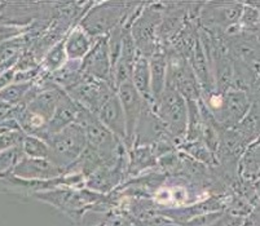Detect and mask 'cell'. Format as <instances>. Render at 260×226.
<instances>
[{
    "instance_id": "14",
    "label": "cell",
    "mask_w": 260,
    "mask_h": 226,
    "mask_svg": "<svg viewBox=\"0 0 260 226\" xmlns=\"http://www.w3.org/2000/svg\"><path fill=\"white\" fill-rule=\"evenodd\" d=\"M163 141L176 142L171 137L166 127L163 126L159 118L153 111L152 106L146 103L145 109L140 117V121H139L138 128L135 132L134 146H153L155 143L163 142Z\"/></svg>"
},
{
    "instance_id": "7",
    "label": "cell",
    "mask_w": 260,
    "mask_h": 226,
    "mask_svg": "<svg viewBox=\"0 0 260 226\" xmlns=\"http://www.w3.org/2000/svg\"><path fill=\"white\" fill-rule=\"evenodd\" d=\"M176 89L186 101H200L202 89L189 61L180 53L167 48V84Z\"/></svg>"
},
{
    "instance_id": "17",
    "label": "cell",
    "mask_w": 260,
    "mask_h": 226,
    "mask_svg": "<svg viewBox=\"0 0 260 226\" xmlns=\"http://www.w3.org/2000/svg\"><path fill=\"white\" fill-rule=\"evenodd\" d=\"M96 39L89 36L79 25L73 26L63 37L66 56L69 61H83L93 47Z\"/></svg>"
},
{
    "instance_id": "3",
    "label": "cell",
    "mask_w": 260,
    "mask_h": 226,
    "mask_svg": "<svg viewBox=\"0 0 260 226\" xmlns=\"http://www.w3.org/2000/svg\"><path fill=\"white\" fill-rule=\"evenodd\" d=\"M37 199L51 204L54 208L60 209L62 213L72 218H79L86 213L92 206H98L104 195L96 194L86 187H70L62 186L47 192L38 193L34 195Z\"/></svg>"
},
{
    "instance_id": "23",
    "label": "cell",
    "mask_w": 260,
    "mask_h": 226,
    "mask_svg": "<svg viewBox=\"0 0 260 226\" xmlns=\"http://www.w3.org/2000/svg\"><path fill=\"white\" fill-rule=\"evenodd\" d=\"M82 75H83L82 61H68L60 70L49 75V79L52 81V83L66 92L79 82Z\"/></svg>"
},
{
    "instance_id": "18",
    "label": "cell",
    "mask_w": 260,
    "mask_h": 226,
    "mask_svg": "<svg viewBox=\"0 0 260 226\" xmlns=\"http://www.w3.org/2000/svg\"><path fill=\"white\" fill-rule=\"evenodd\" d=\"M158 166V157L152 146H132L127 154V176L145 175Z\"/></svg>"
},
{
    "instance_id": "29",
    "label": "cell",
    "mask_w": 260,
    "mask_h": 226,
    "mask_svg": "<svg viewBox=\"0 0 260 226\" xmlns=\"http://www.w3.org/2000/svg\"><path fill=\"white\" fill-rule=\"evenodd\" d=\"M210 226H243V220L238 216L235 215H221L215 222H212Z\"/></svg>"
},
{
    "instance_id": "11",
    "label": "cell",
    "mask_w": 260,
    "mask_h": 226,
    "mask_svg": "<svg viewBox=\"0 0 260 226\" xmlns=\"http://www.w3.org/2000/svg\"><path fill=\"white\" fill-rule=\"evenodd\" d=\"M250 107H251V102L247 93L245 91L232 88L224 92L220 109L211 117L214 118L217 126L221 128L233 129L247 115Z\"/></svg>"
},
{
    "instance_id": "8",
    "label": "cell",
    "mask_w": 260,
    "mask_h": 226,
    "mask_svg": "<svg viewBox=\"0 0 260 226\" xmlns=\"http://www.w3.org/2000/svg\"><path fill=\"white\" fill-rule=\"evenodd\" d=\"M243 3L205 2L201 8L198 26L214 35H223L225 30L240 22Z\"/></svg>"
},
{
    "instance_id": "4",
    "label": "cell",
    "mask_w": 260,
    "mask_h": 226,
    "mask_svg": "<svg viewBox=\"0 0 260 226\" xmlns=\"http://www.w3.org/2000/svg\"><path fill=\"white\" fill-rule=\"evenodd\" d=\"M49 147V161L57 164L66 173L82 157L87 149V140L79 124L73 123L62 131L46 138Z\"/></svg>"
},
{
    "instance_id": "5",
    "label": "cell",
    "mask_w": 260,
    "mask_h": 226,
    "mask_svg": "<svg viewBox=\"0 0 260 226\" xmlns=\"http://www.w3.org/2000/svg\"><path fill=\"white\" fill-rule=\"evenodd\" d=\"M165 15V3H144L140 13L136 16L129 26L139 55L149 58L159 48L158 43V27Z\"/></svg>"
},
{
    "instance_id": "1",
    "label": "cell",
    "mask_w": 260,
    "mask_h": 226,
    "mask_svg": "<svg viewBox=\"0 0 260 226\" xmlns=\"http://www.w3.org/2000/svg\"><path fill=\"white\" fill-rule=\"evenodd\" d=\"M141 3L98 2L92 3L78 25L93 39L106 36L115 27L124 25Z\"/></svg>"
},
{
    "instance_id": "28",
    "label": "cell",
    "mask_w": 260,
    "mask_h": 226,
    "mask_svg": "<svg viewBox=\"0 0 260 226\" xmlns=\"http://www.w3.org/2000/svg\"><path fill=\"white\" fill-rule=\"evenodd\" d=\"M23 137H25V133L22 131L0 133V152L8 150L15 146H21Z\"/></svg>"
},
{
    "instance_id": "9",
    "label": "cell",
    "mask_w": 260,
    "mask_h": 226,
    "mask_svg": "<svg viewBox=\"0 0 260 226\" xmlns=\"http://www.w3.org/2000/svg\"><path fill=\"white\" fill-rule=\"evenodd\" d=\"M115 92L113 86L104 82L96 81L93 78L87 77L83 72L75 86L68 89L66 93L83 109L96 114L104 102Z\"/></svg>"
},
{
    "instance_id": "25",
    "label": "cell",
    "mask_w": 260,
    "mask_h": 226,
    "mask_svg": "<svg viewBox=\"0 0 260 226\" xmlns=\"http://www.w3.org/2000/svg\"><path fill=\"white\" fill-rule=\"evenodd\" d=\"M32 84H34V82H31V83H17V82H13L8 87L0 91V101L6 103V105L11 106V107H17V106H20L25 101L26 96H27L29 91L31 89Z\"/></svg>"
},
{
    "instance_id": "15",
    "label": "cell",
    "mask_w": 260,
    "mask_h": 226,
    "mask_svg": "<svg viewBox=\"0 0 260 226\" xmlns=\"http://www.w3.org/2000/svg\"><path fill=\"white\" fill-rule=\"evenodd\" d=\"M12 176L26 181H52L66 175V171L49 159L23 157L11 172Z\"/></svg>"
},
{
    "instance_id": "22",
    "label": "cell",
    "mask_w": 260,
    "mask_h": 226,
    "mask_svg": "<svg viewBox=\"0 0 260 226\" xmlns=\"http://www.w3.org/2000/svg\"><path fill=\"white\" fill-rule=\"evenodd\" d=\"M238 175L246 182H256L260 178V142L252 143L240 159Z\"/></svg>"
},
{
    "instance_id": "21",
    "label": "cell",
    "mask_w": 260,
    "mask_h": 226,
    "mask_svg": "<svg viewBox=\"0 0 260 226\" xmlns=\"http://www.w3.org/2000/svg\"><path fill=\"white\" fill-rule=\"evenodd\" d=\"M132 86L138 91L139 95L145 100L146 103L153 105L152 83H150V70H149V60L144 56L139 55L135 61L132 70Z\"/></svg>"
},
{
    "instance_id": "27",
    "label": "cell",
    "mask_w": 260,
    "mask_h": 226,
    "mask_svg": "<svg viewBox=\"0 0 260 226\" xmlns=\"http://www.w3.org/2000/svg\"><path fill=\"white\" fill-rule=\"evenodd\" d=\"M23 157L25 155L21 146H15L8 150L0 152V178L9 175Z\"/></svg>"
},
{
    "instance_id": "19",
    "label": "cell",
    "mask_w": 260,
    "mask_h": 226,
    "mask_svg": "<svg viewBox=\"0 0 260 226\" xmlns=\"http://www.w3.org/2000/svg\"><path fill=\"white\" fill-rule=\"evenodd\" d=\"M79 109L80 106L65 92V95L62 96V98L58 102L57 107L54 110L53 117H52V119L48 123V127H47L48 136L57 133V132L66 128V127H69L70 124L75 123Z\"/></svg>"
},
{
    "instance_id": "13",
    "label": "cell",
    "mask_w": 260,
    "mask_h": 226,
    "mask_svg": "<svg viewBox=\"0 0 260 226\" xmlns=\"http://www.w3.org/2000/svg\"><path fill=\"white\" fill-rule=\"evenodd\" d=\"M82 69L87 77L93 78L96 81L104 82V83L114 87L113 84V63L110 53H109L106 36L96 39L89 53L82 61Z\"/></svg>"
},
{
    "instance_id": "6",
    "label": "cell",
    "mask_w": 260,
    "mask_h": 226,
    "mask_svg": "<svg viewBox=\"0 0 260 226\" xmlns=\"http://www.w3.org/2000/svg\"><path fill=\"white\" fill-rule=\"evenodd\" d=\"M163 126L171 137L180 145L183 142L188 126V102L185 98L171 87H166L160 97L152 105Z\"/></svg>"
},
{
    "instance_id": "26",
    "label": "cell",
    "mask_w": 260,
    "mask_h": 226,
    "mask_svg": "<svg viewBox=\"0 0 260 226\" xmlns=\"http://www.w3.org/2000/svg\"><path fill=\"white\" fill-rule=\"evenodd\" d=\"M23 155L26 158H32V159H49V147L48 143L44 140L35 136L25 135L22 143Z\"/></svg>"
},
{
    "instance_id": "24",
    "label": "cell",
    "mask_w": 260,
    "mask_h": 226,
    "mask_svg": "<svg viewBox=\"0 0 260 226\" xmlns=\"http://www.w3.org/2000/svg\"><path fill=\"white\" fill-rule=\"evenodd\" d=\"M68 61L69 60H68L65 47H63V39H61L44 53L40 60V67L47 75H52L53 72L60 70Z\"/></svg>"
},
{
    "instance_id": "2",
    "label": "cell",
    "mask_w": 260,
    "mask_h": 226,
    "mask_svg": "<svg viewBox=\"0 0 260 226\" xmlns=\"http://www.w3.org/2000/svg\"><path fill=\"white\" fill-rule=\"evenodd\" d=\"M75 123L79 124L83 129L87 140V147L98 152L108 162L115 161L120 155L128 152L124 143L119 138L115 137L112 132L99 121L96 115L83 109L82 106L78 112Z\"/></svg>"
},
{
    "instance_id": "31",
    "label": "cell",
    "mask_w": 260,
    "mask_h": 226,
    "mask_svg": "<svg viewBox=\"0 0 260 226\" xmlns=\"http://www.w3.org/2000/svg\"><path fill=\"white\" fill-rule=\"evenodd\" d=\"M99 226H110V223H103V225H99Z\"/></svg>"
},
{
    "instance_id": "30",
    "label": "cell",
    "mask_w": 260,
    "mask_h": 226,
    "mask_svg": "<svg viewBox=\"0 0 260 226\" xmlns=\"http://www.w3.org/2000/svg\"><path fill=\"white\" fill-rule=\"evenodd\" d=\"M254 187H255V190H256L257 197L260 198V178L256 181V182H254Z\"/></svg>"
},
{
    "instance_id": "10",
    "label": "cell",
    "mask_w": 260,
    "mask_h": 226,
    "mask_svg": "<svg viewBox=\"0 0 260 226\" xmlns=\"http://www.w3.org/2000/svg\"><path fill=\"white\" fill-rule=\"evenodd\" d=\"M127 154L128 152L93 172L84 180V187L100 195L113 192L127 176Z\"/></svg>"
},
{
    "instance_id": "20",
    "label": "cell",
    "mask_w": 260,
    "mask_h": 226,
    "mask_svg": "<svg viewBox=\"0 0 260 226\" xmlns=\"http://www.w3.org/2000/svg\"><path fill=\"white\" fill-rule=\"evenodd\" d=\"M149 60L153 103L160 97L167 84V48L159 47Z\"/></svg>"
},
{
    "instance_id": "12",
    "label": "cell",
    "mask_w": 260,
    "mask_h": 226,
    "mask_svg": "<svg viewBox=\"0 0 260 226\" xmlns=\"http://www.w3.org/2000/svg\"><path fill=\"white\" fill-rule=\"evenodd\" d=\"M115 91H117V96L120 101L124 119H126V147L127 150H129L134 146L135 132H136V128H138L139 121H140L141 114H143L144 109H145L146 102L139 95L138 91L135 89L131 82L122 84Z\"/></svg>"
},
{
    "instance_id": "16",
    "label": "cell",
    "mask_w": 260,
    "mask_h": 226,
    "mask_svg": "<svg viewBox=\"0 0 260 226\" xmlns=\"http://www.w3.org/2000/svg\"><path fill=\"white\" fill-rule=\"evenodd\" d=\"M94 115L115 137L119 138L126 146V119H124L120 101L117 96V91L101 105L99 111Z\"/></svg>"
}]
</instances>
